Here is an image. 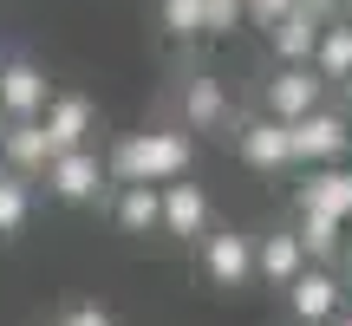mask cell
<instances>
[{
	"mask_svg": "<svg viewBox=\"0 0 352 326\" xmlns=\"http://www.w3.org/2000/svg\"><path fill=\"white\" fill-rule=\"evenodd\" d=\"M189 163H196L189 131H131L104 157V176L111 183H176V176H189Z\"/></svg>",
	"mask_w": 352,
	"mask_h": 326,
	"instance_id": "6da1fadb",
	"label": "cell"
},
{
	"mask_svg": "<svg viewBox=\"0 0 352 326\" xmlns=\"http://www.w3.org/2000/svg\"><path fill=\"white\" fill-rule=\"evenodd\" d=\"M39 183H46L52 202H98L104 189H111V176H104V157L91 151V144H78V151H52L46 170H39Z\"/></svg>",
	"mask_w": 352,
	"mask_h": 326,
	"instance_id": "7a4b0ae2",
	"label": "cell"
},
{
	"mask_svg": "<svg viewBox=\"0 0 352 326\" xmlns=\"http://www.w3.org/2000/svg\"><path fill=\"white\" fill-rule=\"evenodd\" d=\"M346 138H352V118H346V111H327V105H314L307 118H294V124H287L294 170H314V163H346Z\"/></svg>",
	"mask_w": 352,
	"mask_h": 326,
	"instance_id": "3957f363",
	"label": "cell"
},
{
	"mask_svg": "<svg viewBox=\"0 0 352 326\" xmlns=\"http://www.w3.org/2000/svg\"><path fill=\"white\" fill-rule=\"evenodd\" d=\"M280 294H287L294 326H327V320L346 307V281L333 274V268H314V261H307V268H300V274H294Z\"/></svg>",
	"mask_w": 352,
	"mask_h": 326,
	"instance_id": "277c9868",
	"label": "cell"
},
{
	"mask_svg": "<svg viewBox=\"0 0 352 326\" xmlns=\"http://www.w3.org/2000/svg\"><path fill=\"white\" fill-rule=\"evenodd\" d=\"M157 196H164L157 228H164L170 241H202V235L215 228V202L202 196V183H183V176H176V183H164Z\"/></svg>",
	"mask_w": 352,
	"mask_h": 326,
	"instance_id": "5b68a950",
	"label": "cell"
},
{
	"mask_svg": "<svg viewBox=\"0 0 352 326\" xmlns=\"http://www.w3.org/2000/svg\"><path fill=\"white\" fill-rule=\"evenodd\" d=\"M196 248H202V274H209V287H248V281H254V241L248 235H235V228H209Z\"/></svg>",
	"mask_w": 352,
	"mask_h": 326,
	"instance_id": "8992f818",
	"label": "cell"
},
{
	"mask_svg": "<svg viewBox=\"0 0 352 326\" xmlns=\"http://www.w3.org/2000/svg\"><path fill=\"white\" fill-rule=\"evenodd\" d=\"M39 131H46V151H78L98 131V105L78 98V91H52L46 111H39Z\"/></svg>",
	"mask_w": 352,
	"mask_h": 326,
	"instance_id": "52a82bcc",
	"label": "cell"
},
{
	"mask_svg": "<svg viewBox=\"0 0 352 326\" xmlns=\"http://www.w3.org/2000/svg\"><path fill=\"white\" fill-rule=\"evenodd\" d=\"M294 202L314 209V215H333V222H352V163H314V170H300Z\"/></svg>",
	"mask_w": 352,
	"mask_h": 326,
	"instance_id": "ba28073f",
	"label": "cell"
},
{
	"mask_svg": "<svg viewBox=\"0 0 352 326\" xmlns=\"http://www.w3.org/2000/svg\"><path fill=\"white\" fill-rule=\"evenodd\" d=\"M314 105H327V78H320L314 65H280V72L267 78V118L294 124V118H307Z\"/></svg>",
	"mask_w": 352,
	"mask_h": 326,
	"instance_id": "9c48e42d",
	"label": "cell"
},
{
	"mask_svg": "<svg viewBox=\"0 0 352 326\" xmlns=\"http://www.w3.org/2000/svg\"><path fill=\"white\" fill-rule=\"evenodd\" d=\"M52 98V78L39 72L33 59H0V118H39Z\"/></svg>",
	"mask_w": 352,
	"mask_h": 326,
	"instance_id": "30bf717a",
	"label": "cell"
},
{
	"mask_svg": "<svg viewBox=\"0 0 352 326\" xmlns=\"http://www.w3.org/2000/svg\"><path fill=\"white\" fill-rule=\"evenodd\" d=\"M235 151H241V163H248V170H267V176L294 170V151H287V124H280V118H267V111L241 124Z\"/></svg>",
	"mask_w": 352,
	"mask_h": 326,
	"instance_id": "8fae6325",
	"label": "cell"
},
{
	"mask_svg": "<svg viewBox=\"0 0 352 326\" xmlns=\"http://www.w3.org/2000/svg\"><path fill=\"white\" fill-rule=\"evenodd\" d=\"M46 131H39V118H0V170H20L39 183V170H46Z\"/></svg>",
	"mask_w": 352,
	"mask_h": 326,
	"instance_id": "7c38bea8",
	"label": "cell"
},
{
	"mask_svg": "<svg viewBox=\"0 0 352 326\" xmlns=\"http://www.w3.org/2000/svg\"><path fill=\"white\" fill-rule=\"evenodd\" d=\"M300 268H307V254H300V235H294V228H267V235L254 241V281H261V287L280 294Z\"/></svg>",
	"mask_w": 352,
	"mask_h": 326,
	"instance_id": "4fadbf2b",
	"label": "cell"
},
{
	"mask_svg": "<svg viewBox=\"0 0 352 326\" xmlns=\"http://www.w3.org/2000/svg\"><path fill=\"white\" fill-rule=\"evenodd\" d=\"M157 215H164L157 183H111V222L124 228V235H151Z\"/></svg>",
	"mask_w": 352,
	"mask_h": 326,
	"instance_id": "5bb4252c",
	"label": "cell"
},
{
	"mask_svg": "<svg viewBox=\"0 0 352 326\" xmlns=\"http://www.w3.org/2000/svg\"><path fill=\"white\" fill-rule=\"evenodd\" d=\"M228 124V91L209 72H196L183 85V131H222Z\"/></svg>",
	"mask_w": 352,
	"mask_h": 326,
	"instance_id": "9a60e30c",
	"label": "cell"
},
{
	"mask_svg": "<svg viewBox=\"0 0 352 326\" xmlns=\"http://www.w3.org/2000/svg\"><path fill=\"white\" fill-rule=\"evenodd\" d=\"M307 65H314V72L327 78V85L352 78V20H346V13L320 26V39H314V59H307Z\"/></svg>",
	"mask_w": 352,
	"mask_h": 326,
	"instance_id": "2e32d148",
	"label": "cell"
},
{
	"mask_svg": "<svg viewBox=\"0 0 352 326\" xmlns=\"http://www.w3.org/2000/svg\"><path fill=\"white\" fill-rule=\"evenodd\" d=\"M294 235H300V254L314 268H333L346 254V222H333V215H314V209H300V228H294Z\"/></svg>",
	"mask_w": 352,
	"mask_h": 326,
	"instance_id": "e0dca14e",
	"label": "cell"
},
{
	"mask_svg": "<svg viewBox=\"0 0 352 326\" xmlns=\"http://www.w3.org/2000/svg\"><path fill=\"white\" fill-rule=\"evenodd\" d=\"M26 215H33V176L0 170V241H7V235H20V228H26Z\"/></svg>",
	"mask_w": 352,
	"mask_h": 326,
	"instance_id": "ac0fdd59",
	"label": "cell"
},
{
	"mask_svg": "<svg viewBox=\"0 0 352 326\" xmlns=\"http://www.w3.org/2000/svg\"><path fill=\"white\" fill-rule=\"evenodd\" d=\"M164 33L170 39H196L202 33V0H164Z\"/></svg>",
	"mask_w": 352,
	"mask_h": 326,
	"instance_id": "d6986e66",
	"label": "cell"
},
{
	"mask_svg": "<svg viewBox=\"0 0 352 326\" xmlns=\"http://www.w3.org/2000/svg\"><path fill=\"white\" fill-rule=\"evenodd\" d=\"M248 26V0H202V33H235Z\"/></svg>",
	"mask_w": 352,
	"mask_h": 326,
	"instance_id": "ffe728a7",
	"label": "cell"
},
{
	"mask_svg": "<svg viewBox=\"0 0 352 326\" xmlns=\"http://www.w3.org/2000/svg\"><path fill=\"white\" fill-rule=\"evenodd\" d=\"M59 326H118V320H111V307H98V301H72L59 314Z\"/></svg>",
	"mask_w": 352,
	"mask_h": 326,
	"instance_id": "44dd1931",
	"label": "cell"
},
{
	"mask_svg": "<svg viewBox=\"0 0 352 326\" xmlns=\"http://www.w3.org/2000/svg\"><path fill=\"white\" fill-rule=\"evenodd\" d=\"M287 7H294V0H248V20H254V26H274Z\"/></svg>",
	"mask_w": 352,
	"mask_h": 326,
	"instance_id": "7402d4cb",
	"label": "cell"
},
{
	"mask_svg": "<svg viewBox=\"0 0 352 326\" xmlns=\"http://www.w3.org/2000/svg\"><path fill=\"white\" fill-rule=\"evenodd\" d=\"M327 326H352V307H340V314H333V320H327Z\"/></svg>",
	"mask_w": 352,
	"mask_h": 326,
	"instance_id": "603a6c76",
	"label": "cell"
},
{
	"mask_svg": "<svg viewBox=\"0 0 352 326\" xmlns=\"http://www.w3.org/2000/svg\"><path fill=\"white\" fill-rule=\"evenodd\" d=\"M340 91H346V118H352V78H340Z\"/></svg>",
	"mask_w": 352,
	"mask_h": 326,
	"instance_id": "cb8c5ba5",
	"label": "cell"
},
{
	"mask_svg": "<svg viewBox=\"0 0 352 326\" xmlns=\"http://www.w3.org/2000/svg\"><path fill=\"white\" fill-rule=\"evenodd\" d=\"M346 228H352V222H346ZM346 268H352V241H346Z\"/></svg>",
	"mask_w": 352,
	"mask_h": 326,
	"instance_id": "d4e9b609",
	"label": "cell"
},
{
	"mask_svg": "<svg viewBox=\"0 0 352 326\" xmlns=\"http://www.w3.org/2000/svg\"><path fill=\"white\" fill-rule=\"evenodd\" d=\"M346 163H352V138H346Z\"/></svg>",
	"mask_w": 352,
	"mask_h": 326,
	"instance_id": "484cf974",
	"label": "cell"
},
{
	"mask_svg": "<svg viewBox=\"0 0 352 326\" xmlns=\"http://www.w3.org/2000/svg\"><path fill=\"white\" fill-rule=\"evenodd\" d=\"M340 7H352V0H340Z\"/></svg>",
	"mask_w": 352,
	"mask_h": 326,
	"instance_id": "4316f807",
	"label": "cell"
},
{
	"mask_svg": "<svg viewBox=\"0 0 352 326\" xmlns=\"http://www.w3.org/2000/svg\"><path fill=\"white\" fill-rule=\"evenodd\" d=\"M346 20H352V13H346Z\"/></svg>",
	"mask_w": 352,
	"mask_h": 326,
	"instance_id": "83f0119b",
	"label": "cell"
}]
</instances>
